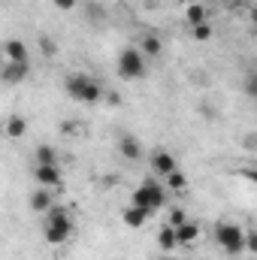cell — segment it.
Here are the masks:
<instances>
[{"mask_svg":"<svg viewBox=\"0 0 257 260\" xmlns=\"http://www.w3.org/2000/svg\"><path fill=\"white\" fill-rule=\"evenodd\" d=\"M70 233H73V218H70V212L61 209V206H52V209L46 212V227H43L46 242H49V245H64L67 239H70Z\"/></svg>","mask_w":257,"mask_h":260,"instance_id":"cell-1","label":"cell"},{"mask_svg":"<svg viewBox=\"0 0 257 260\" xmlns=\"http://www.w3.org/2000/svg\"><path fill=\"white\" fill-rule=\"evenodd\" d=\"M64 88H67V94H70L73 100H79V103H100V100H103V85H100L97 79L85 76V73L67 76Z\"/></svg>","mask_w":257,"mask_h":260,"instance_id":"cell-2","label":"cell"},{"mask_svg":"<svg viewBox=\"0 0 257 260\" xmlns=\"http://www.w3.org/2000/svg\"><path fill=\"white\" fill-rule=\"evenodd\" d=\"M130 203H133V206H142V209H148V212H157V209H164V203H167V188H164L157 179H145V182L133 191Z\"/></svg>","mask_w":257,"mask_h":260,"instance_id":"cell-3","label":"cell"},{"mask_svg":"<svg viewBox=\"0 0 257 260\" xmlns=\"http://www.w3.org/2000/svg\"><path fill=\"white\" fill-rule=\"evenodd\" d=\"M215 242H218L227 254H242V251H245V230H242L239 224L221 221V224H215Z\"/></svg>","mask_w":257,"mask_h":260,"instance_id":"cell-4","label":"cell"},{"mask_svg":"<svg viewBox=\"0 0 257 260\" xmlns=\"http://www.w3.org/2000/svg\"><path fill=\"white\" fill-rule=\"evenodd\" d=\"M118 76L121 79H142L145 76V55L139 49H124L118 55Z\"/></svg>","mask_w":257,"mask_h":260,"instance_id":"cell-5","label":"cell"},{"mask_svg":"<svg viewBox=\"0 0 257 260\" xmlns=\"http://www.w3.org/2000/svg\"><path fill=\"white\" fill-rule=\"evenodd\" d=\"M34 179H37V185L40 188H61V170H58V164H37V170H34Z\"/></svg>","mask_w":257,"mask_h":260,"instance_id":"cell-6","label":"cell"},{"mask_svg":"<svg viewBox=\"0 0 257 260\" xmlns=\"http://www.w3.org/2000/svg\"><path fill=\"white\" fill-rule=\"evenodd\" d=\"M151 170H154L160 179H167L170 173H176V170H179L176 154H170V151H154V154H151Z\"/></svg>","mask_w":257,"mask_h":260,"instance_id":"cell-7","label":"cell"},{"mask_svg":"<svg viewBox=\"0 0 257 260\" xmlns=\"http://www.w3.org/2000/svg\"><path fill=\"white\" fill-rule=\"evenodd\" d=\"M27 73H30V64H15V61H6L0 76H3V82L18 85V82H24V79H27Z\"/></svg>","mask_w":257,"mask_h":260,"instance_id":"cell-8","label":"cell"},{"mask_svg":"<svg viewBox=\"0 0 257 260\" xmlns=\"http://www.w3.org/2000/svg\"><path fill=\"white\" fill-rule=\"evenodd\" d=\"M3 58H6V61H15V64H27V46H24L21 40H6Z\"/></svg>","mask_w":257,"mask_h":260,"instance_id":"cell-9","label":"cell"},{"mask_svg":"<svg viewBox=\"0 0 257 260\" xmlns=\"http://www.w3.org/2000/svg\"><path fill=\"white\" fill-rule=\"evenodd\" d=\"M148 218H151V212H148V209H142V206H133V203L121 212V221H124L127 227H142Z\"/></svg>","mask_w":257,"mask_h":260,"instance_id":"cell-10","label":"cell"},{"mask_svg":"<svg viewBox=\"0 0 257 260\" xmlns=\"http://www.w3.org/2000/svg\"><path fill=\"white\" fill-rule=\"evenodd\" d=\"M157 245H160V251H167V254L179 248V233H176V227H173V224L160 227V233H157Z\"/></svg>","mask_w":257,"mask_h":260,"instance_id":"cell-11","label":"cell"},{"mask_svg":"<svg viewBox=\"0 0 257 260\" xmlns=\"http://www.w3.org/2000/svg\"><path fill=\"white\" fill-rule=\"evenodd\" d=\"M52 206H55V200H52V191H49V188H37V191L30 194V209H34V212H43V215H46Z\"/></svg>","mask_w":257,"mask_h":260,"instance_id":"cell-12","label":"cell"},{"mask_svg":"<svg viewBox=\"0 0 257 260\" xmlns=\"http://www.w3.org/2000/svg\"><path fill=\"white\" fill-rule=\"evenodd\" d=\"M118 151L127 157V160H139L142 157V145L130 136V133H124V136H118Z\"/></svg>","mask_w":257,"mask_h":260,"instance_id":"cell-13","label":"cell"},{"mask_svg":"<svg viewBox=\"0 0 257 260\" xmlns=\"http://www.w3.org/2000/svg\"><path fill=\"white\" fill-rule=\"evenodd\" d=\"M176 233H179V245H191V242H197V236H200V227L194 221H185V224L176 227Z\"/></svg>","mask_w":257,"mask_h":260,"instance_id":"cell-14","label":"cell"},{"mask_svg":"<svg viewBox=\"0 0 257 260\" xmlns=\"http://www.w3.org/2000/svg\"><path fill=\"white\" fill-rule=\"evenodd\" d=\"M139 52H142L145 58H157V55H160V40H157L154 34H145L142 43H139Z\"/></svg>","mask_w":257,"mask_h":260,"instance_id":"cell-15","label":"cell"},{"mask_svg":"<svg viewBox=\"0 0 257 260\" xmlns=\"http://www.w3.org/2000/svg\"><path fill=\"white\" fill-rule=\"evenodd\" d=\"M24 130H27L24 115H12V118L6 121V136H9V139H21V136H24Z\"/></svg>","mask_w":257,"mask_h":260,"instance_id":"cell-16","label":"cell"},{"mask_svg":"<svg viewBox=\"0 0 257 260\" xmlns=\"http://www.w3.org/2000/svg\"><path fill=\"white\" fill-rule=\"evenodd\" d=\"M185 18H188V24H191V27H197V24H206V6L191 3V6H188V12H185Z\"/></svg>","mask_w":257,"mask_h":260,"instance_id":"cell-17","label":"cell"},{"mask_svg":"<svg viewBox=\"0 0 257 260\" xmlns=\"http://www.w3.org/2000/svg\"><path fill=\"white\" fill-rule=\"evenodd\" d=\"M167 188H170V191H185V188H188V179H185V173H182V170L170 173V176H167Z\"/></svg>","mask_w":257,"mask_h":260,"instance_id":"cell-18","label":"cell"},{"mask_svg":"<svg viewBox=\"0 0 257 260\" xmlns=\"http://www.w3.org/2000/svg\"><path fill=\"white\" fill-rule=\"evenodd\" d=\"M37 164H58V154L52 145H40L37 148Z\"/></svg>","mask_w":257,"mask_h":260,"instance_id":"cell-19","label":"cell"},{"mask_svg":"<svg viewBox=\"0 0 257 260\" xmlns=\"http://www.w3.org/2000/svg\"><path fill=\"white\" fill-rule=\"evenodd\" d=\"M242 88H245V94H248V97H254V100H257V70H254V73H248V76H245Z\"/></svg>","mask_w":257,"mask_h":260,"instance_id":"cell-20","label":"cell"},{"mask_svg":"<svg viewBox=\"0 0 257 260\" xmlns=\"http://www.w3.org/2000/svg\"><path fill=\"white\" fill-rule=\"evenodd\" d=\"M191 34H194L197 43H206V40L212 37V27H209V24H197V27H191Z\"/></svg>","mask_w":257,"mask_h":260,"instance_id":"cell-21","label":"cell"},{"mask_svg":"<svg viewBox=\"0 0 257 260\" xmlns=\"http://www.w3.org/2000/svg\"><path fill=\"white\" fill-rule=\"evenodd\" d=\"M245 251L257 257V230H245Z\"/></svg>","mask_w":257,"mask_h":260,"instance_id":"cell-22","label":"cell"},{"mask_svg":"<svg viewBox=\"0 0 257 260\" xmlns=\"http://www.w3.org/2000/svg\"><path fill=\"white\" fill-rule=\"evenodd\" d=\"M40 46H43V52H46V55H55V43H52V40H46V37H43V40H40Z\"/></svg>","mask_w":257,"mask_h":260,"instance_id":"cell-23","label":"cell"},{"mask_svg":"<svg viewBox=\"0 0 257 260\" xmlns=\"http://www.w3.org/2000/svg\"><path fill=\"white\" fill-rule=\"evenodd\" d=\"M76 3H79V0H55V6H58V9H73V6H76Z\"/></svg>","mask_w":257,"mask_h":260,"instance_id":"cell-24","label":"cell"},{"mask_svg":"<svg viewBox=\"0 0 257 260\" xmlns=\"http://www.w3.org/2000/svg\"><path fill=\"white\" fill-rule=\"evenodd\" d=\"M242 145H248V148H257V136H254V133H251V136H245V139H242Z\"/></svg>","mask_w":257,"mask_h":260,"instance_id":"cell-25","label":"cell"},{"mask_svg":"<svg viewBox=\"0 0 257 260\" xmlns=\"http://www.w3.org/2000/svg\"><path fill=\"white\" fill-rule=\"evenodd\" d=\"M76 130V124H70V121H61V133H73Z\"/></svg>","mask_w":257,"mask_h":260,"instance_id":"cell-26","label":"cell"},{"mask_svg":"<svg viewBox=\"0 0 257 260\" xmlns=\"http://www.w3.org/2000/svg\"><path fill=\"white\" fill-rule=\"evenodd\" d=\"M251 27H254V34H257V6L251 9Z\"/></svg>","mask_w":257,"mask_h":260,"instance_id":"cell-27","label":"cell"},{"mask_svg":"<svg viewBox=\"0 0 257 260\" xmlns=\"http://www.w3.org/2000/svg\"><path fill=\"white\" fill-rule=\"evenodd\" d=\"M245 176H248V179H251V182H254V185H257V167H254V170H248Z\"/></svg>","mask_w":257,"mask_h":260,"instance_id":"cell-28","label":"cell"},{"mask_svg":"<svg viewBox=\"0 0 257 260\" xmlns=\"http://www.w3.org/2000/svg\"><path fill=\"white\" fill-rule=\"evenodd\" d=\"M160 260H173V257H170V254H167V257H160Z\"/></svg>","mask_w":257,"mask_h":260,"instance_id":"cell-29","label":"cell"}]
</instances>
